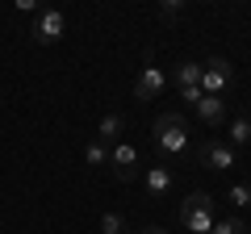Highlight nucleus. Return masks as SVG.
Wrapping results in <instances>:
<instances>
[{
	"label": "nucleus",
	"instance_id": "obj_9",
	"mask_svg": "<svg viewBox=\"0 0 251 234\" xmlns=\"http://www.w3.org/2000/svg\"><path fill=\"white\" fill-rule=\"evenodd\" d=\"M122 130H126V117L122 113H105L97 121V142L100 146H117L122 142Z\"/></svg>",
	"mask_w": 251,
	"mask_h": 234
},
{
	"label": "nucleus",
	"instance_id": "obj_6",
	"mask_svg": "<svg viewBox=\"0 0 251 234\" xmlns=\"http://www.w3.org/2000/svg\"><path fill=\"white\" fill-rule=\"evenodd\" d=\"M109 167H113V176H117L122 184L138 180V176H143V159H138V146H130V142L109 146Z\"/></svg>",
	"mask_w": 251,
	"mask_h": 234
},
{
	"label": "nucleus",
	"instance_id": "obj_4",
	"mask_svg": "<svg viewBox=\"0 0 251 234\" xmlns=\"http://www.w3.org/2000/svg\"><path fill=\"white\" fill-rule=\"evenodd\" d=\"M197 163L209 171H230V167H239V151L230 142H222V138H205L197 146Z\"/></svg>",
	"mask_w": 251,
	"mask_h": 234
},
{
	"label": "nucleus",
	"instance_id": "obj_14",
	"mask_svg": "<svg viewBox=\"0 0 251 234\" xmlns=\"http://www.w3.org/2000/svg\"><path fill=\"white\" fill-rule=\"evenodd\" d=\"M209 234H247V226H243V217H218Z\"/></svg>",
	"mask_w": 251,
	"mask_h": 234
},
{
	"label": "nucleus",
	"instance_id": "obj_8",
	"mask_svg": "<svg viewBox=\"0 0 251 234\" xmlns=\"http://www.w3.org/2000/svg\"><path fill=\"white\" fill-rule=\"evenodd\" d=\"M143 188L151 201H163L172 192V171L163 167V163H151V167H143Z\"/></svg>",
	"mask_w": 251,
	"mask_h": 234
},
{
	"label": "nucleus",
	"instance_id": "obj_16",
	"mask_svg": "<svg viewBox=\"0 0 251 234\" xmlns=\"http://www.w3.org/2000/svg\"><path fill=\"white\" fill-rule=\"evenodd\" d=\"M226 197H230V205H251V184H230V192H226Z\"/></svg>",
	"mask_w": 251,
	"mask_h": 234
},
{
	"label": "nucleus",
	"instance_id": "obj_17",
	"mask_svg": "<svg viewBox=\"0 0 251 234\" xmlns=\"http://www.w3.org/2000/svg\"><path fill=\"white\" fill-rule=\"evenodd\" d=\"M180 13H184V0H168V4H159V17H163V21L180 17Z\"/></svg>",
	"mask_w": 251,
	"mask_h": 234
},
{
	"label": "nucleus",
	"instance_id": "obj_12",
	"mask_svg": "<svg viewBox=\"0 0 251 234\" xmlns=\"http://www.w3.org/2000/svg\"><path fill=\"white\" fill-rule=\"evenodd\" d=\"M247 142H251V113H243V117L230 121V146L239 151V146H247Z\"/></svg>",
	"mask_w": 251,
	"mask_h": 234
},
{
	"label": "nucleus",
	"instance_id": "obj_7",
	"mask_svg": "<svg viewBox=\"0 0 251 234\" xmlns=\"http://www.w3.org/2000/svg\"><path fill=\"white\" fill-rule=\"evenodd\" d=\"M163 88H168V71L155 67V63H151V50H147V54H143V71H138V80H134V96H138V100H155Z\"/></svg>",
	"mask_w": 251,
	"mask_h": 234
},
{
	"label": "nucleus",
	"instance_id": "obj_13",
	"mask_svg": "<svg viewBox=\"0 0 251 234\" xmlns=\"http://www.w3.org/2000/svg\"><path fill=\"white\" fill-rule=\"evenodd\" d=\"M84 163H88V167H105L109 163V146H100L97 138H92V142L84 146Z\"/></svg>",
	"mask_w": 251,
	"mask_h": 234
},
{
	"label": "nucleus",
	"instance_id": "obj_15",
	"mask_svg": "<svg viewBox=\"0 0 251 234\" xmlns=\"http://www.w3.org/2000/svg\"><path fill=\"white\" fill-rule=\"evenodd\" d=\"M100 234H126V217L122 213H105L100 217Z\"/></svg>",
	"mask_w": 251,
	"mask_h": 234
},
{
	"label": "nucleus",
	"instance_id": "obj_1",
	"mask_svg": "<svg viewBox=\"0 0 251 234\" xmlns=\"http://www.w3.org/2000/svg\"><path fill=\"white\" fill-rule=\"evenodd\" d=\"M218 222V205L209 192H188L184 205H180V226H184L188 234H209Z\"/></svg>",
	"mask_w": 251,
	"mask_h": 234
},
{
	"label": "nucleus",
	"instance_id": "obj_19",
	"mask_svg": "<svg viewBox=\"0 0 251 234\" xmlns=\"http://www.w3.org/2000/svg\"><path fill=\"white\" fill-rule=\"evenodd\" d=\"M143 234H168V230H163V226H147Z\"/></svg>",
	"mask_w": 251,
	"mask_h": 234
},
{
	"label": "nucleus",
	"instance_id": "obj_18",
	"mask_svg": "<svg viewBox=\"0 0 251 234\" xmlns=\"http://www.w3.org/2000/svg\"><path fill=\"white\" fill-rule=\"evenodd\" d=\"M176 96H180V105H197L205 92H201V88H176Z\"/></svg>",
	"mask_w": 251,
	"mask_h": 234
},
{
	"label": "nucleus",
	"instance_id": "obj_5",
	"mask_svg": "<svg viewBox=\"0 0 251 234\" xmlns=\"http://www.w3.org/2000/svg\"><path fill=\"white\" fill-rule=\"evenodd\" d=\"M63 34H67V17H63L59 9H38L34 25H29V38H34L38 46H54Z\"/></svg>",
	"mask_w": 251,
	"mask_h": 234
},
{
	"label": "nucleus",
	"instance_id": "obj_11",
	"mask_svg": "<svg viewBox=\"0 0 251 234\" xmlns=\"http://www.w3.org/2000/svg\"><path fill=\"white\" fill-rule=\"evenodd\" d=\"M176 84H180V88H197V84H201V63H197V59H184V63L176 67Z\"/></svg>",
	"mask_w": 251,
	"mask_h": 234
},
{
	"label": "nucleus",
	"instance_id": "obj_2",
	"mask_svg": "<svg viewBox=\"0 0 251 234\" xmlns=\"http://www.w3.org/2000/svg\"><path fill=\"white\" fill-rule=\"evenodd\" d=\"M155 146H159V155L188 151V121L180 113H159L155 117Z\"/></svg>",
	"mask_w": 251,
	"mask_h": 234
},
{
	"label": "nucleus",
	"instance_id": "obj_20",
	"mask_svg": "<svg viewBox=\"0 0 251 234\" xmlns=\"http://www.w3.org/2000/svg\"><path fill=\"white\" fill-rule=\"evenodd\" d=\"M134 234H143V230H134Z\"/></svg>",
	"mask_w": 251,
	"mask_h": 234
},
{
	"label": "nucleus",
	"instance_id": "obj_10",
	"mask_svg": "<svg viewBox=\"0 0 251 234\" xmlns=\"http://www.w3.org/2000/svg\"><path fill=\"white\" fill-rule=\"evenodd\" d=\"M193 109H197V117L205 121V126H222L226 121V100L222 96H201Z\"/></svg>",
	"mask_w": 251,
	"mask_h": 234
},
{
	"label": "nucleus",
	"instance_id": "obj_3",
	"mask_svg": "<svg viewBox=\"0 0 251 234\" xmlns=\"http://www.w3.org/2000/svg\"><path fill=\"white\" fill-rule=\"evenodd\" d=\"M205 96H226L234 88V63L222 59V54H209L205 63H201V84H197Z\"/></svg>",
	"mask_w": 251,
	"mask_h": 234
}]
</instances>
